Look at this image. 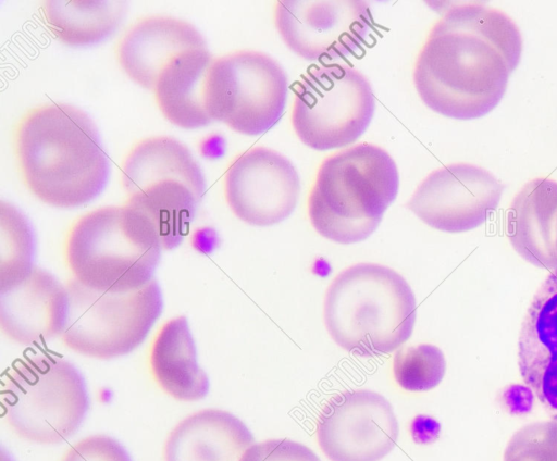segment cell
Wrapping results in <instances>:
<instances>
[{"label": "cell", "instance_id": "cell-1", "mask_svg": "<svg viewBox=\"0 0 557 461\" xmlns=\"http://www.w3.org/2000/svg\"><path fill=\"white\" fill-rule=\"evenodd\" d=\"M433 26L413 72L422 101L456 120L490 113L506 92L522 53L511 17L484 3H449Z\"/></svg>", "mask_w": 557, "mask_h": 461}, {"label": "cell", "instance_id": "cell-2", "mask_svg": "<svg viewBox=\"0 0 557 461\" xmlns=\"http://www.w3.org/2000/svg\"><path fill=\"white\" fill-rule=\"evenodd\" d=\"M22 171L42 202L73 209L107 187L110 162L94 120L82 109L53 103L29 114L17 137Z\"/></svg>", "mask_w": 557, "mask_h": 461}, {"label": "cell", "instance_id": "cell-3", "mask_svg": "<svg viewBox=\"0 0 557 461\" xmlns=\"http://www.w3.org/2000/svg\"><path fill=\"white\" fill-rule=\"evenodd\" d=\"M414 295L407 281L377 263L351 265L332 281L323 304L324 324L342 349L369 358L391 353L411 336Z\"/></svg>", "mask_w": 557, "mask_h": 461}, {"label": "cell", "instance_id": "cell-4", "mask_svg": "<svg viewBox=\"0 0 557 461\" xmlns=\"http://www.w3.org/2000/svg\"><path fill=\"white\" fill-rule=\"evenodd\" d=\"M399 175L395 161L368 142L323 161L308 200L309 219L324 238L338 244L367 239L395 200Z\"/></svg>", "mask_w": 557, "mask_h": 461}, {"label": "cell", "instance_id": "cell-5", "mask_svg": "<svg viewBox=\"0 0 557 461\" xmlns=\"http://www.w3.org/2000/svg\"><path fill=\"white\" fill-rule=\"evenodd\" d=\"M162 245L152 223L129 207H104L73 227L66 257L73 278L111 294L134 291L152 282Z\"/></svg>", "mask_w": 557, "mask_h": 461}, {"label": "cell", "instance_id": "cell-6", "mask_svg": "<svg viewBox=\"0 0 557 461\" xmlns=\"http://www.w3.org/2000/svg\"><path fill=\"white\" fill-rule=\"evenodd\" d=\"M122 184L127 204L152 223L162 248H177L206 192L203 173L189 149L166 136L139 142L124 162Z\"/></svg>", "mask_w": 557, "mask_h": 461}, {"label": "cell", "instance_id": "cell-7", "mask_svg": "<svg viewBox=\"0 0 557 461\" xmlns=\"http://www.w3.org/2000/svg\"><path fill=\"white\" fill-rule=\"evenodd\" d=\"M1 396L12 429L40 445H57L71 437L90 406L82 372L69 360L47 353L17 363Z\"/></svg>", "mask_w": 557, "mask_h": 461}, {"label": "cell", "instance_id": "cell-8", "mask_svg": "<svg viewBox=\"0 0 557 461\" xmlns=\"http://www.w3.org/2000/svg\"><path fill=\"white\" fill-rule=\"evenodd\" d=\"M69 315L62 334L73 351L101 360L131 353L145 340L163 309L157 281L134 291L111 294L72 278Z\"/></svg>", "mask_w": 557, "mask_h": 461}, {"label": "cell", "instance_id": "cell-9", "mask_svg": "<svg viewBox=\"0 0 557 461\" xmlns=\"http://www.w3.org/2000/svg\"><path fill=\"white\" fill-rule=\"evenodd\" d=\"M375 108L368 78L344 64L310 70L298 84L292 115L298 138L314 150L341 148L368 128Z\"/></svg>", "mask_w": 557, "mask_h": 461}, {"label": "cell", "instance_id": "cell-10", "mask_svg": "<svg viewBox=\"0 0 557 461\" xmlns=\"http://www.w3.org/2000/svg\"><path fill=\"white\" fill-rule=\"evenodd\" d=\"M287 76L271 57L239 51L213 60L206 78L205 107L211 121L244 135H260L282 117Z\"/></svg>", "mask_w": 557, "mask_h": 461}, {"label": "cell", "instance_id": "cell-11", "mask_svg": "<svg viewBox=\"0 0 557 461\" xmlns=\"http://www.w3.org/2000/svg\"><path fill=\"white\" fill-rule=\"evenodd\" d=\"M398 422L391 402L369 389L333 396L317 423V438L331 461H379L397 443Z\"/></svg>", "mask_w": 557, "mask_h": 461}, {"label": "cell", "instance_id": "cell-12", "mask_svg": "<svg viewBox=\"0 0 557 461\" xmlns=\"http://www.w3.org/2000/svg\"><path fill=\"white\" fill-rule=\"evenodd\" d=\"M275 26L285 45L311 61H331L356 52L372 26L366 1H280Z\"/></svg>", "mask_w": 557, "mask_h": 461}, {"label": "cell", "instance_id": "cell-13", "mask_svg": "<svg viewBox=\"0 0 557 461\" xmlns=\"http://www.w3.org/2000/svg\"><path fill=\"white\" fill-rule=\"evenodd\" d=\"M504 184L490 171L454 163L430 173L406 203L426 225L447 233L481 226L497 209Z\"/></svg>", "mask_w": 557, "mask_h": 461}, {"label": "cell", "instance_id": "cell-14", "mask_svg": "<svg viewBox=\"0 0 557 461\" xmlns=\"http://www.w3.org/2000/svg\"><path fill=\"white\" fill-rule=\"evenodd\" d=\"M300 194L299 175L280 152L257 147L230 165L225 197L233 213L253 226H271L287 219Z\"/></svg>", "mask_w": 557, "mask_h": 461}, {"label": "cell", "instance_id": "cell-15", "mask_svg": "<svg viewBox=\"0 0 557 461\" xmlns=\"http://www.w3.org/2000/svg\"><path fill=\"white\" fill-rule=\"evenodd\" d=\"M518 366L524 384L557 421V270L542 282L523 316Z\"/></svg>", "mask_w": 557, "mask_h": 461}, {"label": "cell", "instance_id": "cell-16", "mask_svg": "<svg viewBox=\"0 0 557 461\" xmlns=\"http://www.w3.org/2000/svg\"><path fill=\"white\" fill-rule=\"evenodd\" d=\"M69 306L66 286L49 271L35 267L22 283L0 291V325L13 341L39 345L62 336Z\"/></svg>", "mask_w": 557, "mask_h": 461}, {"label": "cell", "instance_id": "cell-17", "mask_svg": "<svg viewBox=\"0 0 557 461\" xmlns=\"http://www.w3.org/2000/svg\"><path fill=\"white\" fill-rule=\"evenodd\" d=\"M199 48H207V43L191 24L157 16L140 21L125 35L119 59L131 79L146 89H154L160 73L174 58Z\"/></svg>", "mask_w": 557, "mask_h": 461}, {"label": "cell", "instance_id": "cell-18", "mask_svg": "<svg viewBox=\"0 0 557 461\" xmlns=\"http://www.w3.org/2000/svg\"><path fill=\"white\" fill-rule=\"evenodd\" d=\"M557 180H529L513 197L507 214V236L515 251L527 262L557 270Z\"/></svg>", "mask_w": 557, "mask_h": 461}, {"label": "cell", "instance_id": "cell-19", "mask_svg": "<svg viewBox=\"0 0 557 461\" xmlns=\"http://www.w3.org/2000/svg\"><path fill=\"white\" fill-rule=\"evenodd\" d=\"M253 436L234 414L205 409L183 419L169 434L164 461H240Z\"/></svg>", "mask_w": 557, "mask_h": 461}, {"label": "cell", "instance_id": "cell-20", "mask_svg": "<svg viewBox=\"0 0 557 461\" xmlns=\"http://www.w3.org/2000/svg\"><path fill=\"white\" fill-rule=\"evenodd\" d=\"M151 370L161 388L181 401H197L210 389L207 373L197 361L196 344L185 316L166 322L150 354Z\"/></svg>", "mask_w": 557, "mask_h": 461}, {"label": "cell", "instance_id": "cell-21", "mask_svg": "<svg viewBox=\"0 0 557 461\" xmlns=\"http://www.w3.org/2000/svg\"><path fill=\"white\" fill-rule=\"evenodd\" d=\"M212 61L207 48L191 49L160 73L153 90L160 110L172 124L195 129L211 122L205 107V86Z\"/></svg>", "mask_w": 557, "mask_h": 461}, {"label": "cell", "instance_id": "cell-22", "mask_svg": "<svg viewBox=\"0 0 557 461\" xmlns=\"http://www.w3.org/2000/svg\"><path fill=\"white\" fill-rule=\"evenodd\" d=\"M127 12L125 1H48L46 21L70 47H90L111 37Z\"/></svg>", "mask_w": 557, "mask_h": 461}, {"label": "cell", "instance_id": "cell-23", "mask_svg": "<svg viewBox=\"0 0 557 461\" xmlns=\"http://www.w3.org/2000/svg\"><path fill=\"white\" fill-rule=\"evenodd\" d=\"M37 237L28 217L15 205L0 203V291L11 289L35 270Z\"/></svg>", "mask_w": 557, "mask_h": 461}, {"label": "cell", "instance_id": "cell-24", "mask_svg": "<svg viewBox=\"0 0 557 461\" xmlns=\"http://www.w3.org/2000/svg\"><path fill=\"white\" fill-rule=\"evenodd\" d=\"M446 361L443 351L430 344L405 347L396 351L393 373L397 384L409 391H426L443 379Z\"/></svg>", "mask_w": 557, "mask_h": 461}, {"label": "cell", "instance_id": "cell-25", "mask_svg": "<svg viewBox=\"0 0 557 461\" xmlns=\"http://www.w3.org/2000/svg\"><path fill=\"white\" fill-rule=\"evenodd\" d=\"M504 461H557V421L519 428L506 446Z\"/></svg>", "mask_w": 557, "mask_h": 461}, {"label": "cell", "instance_id": "cell-26", "mask_svg": "<svg viewBox=\"0 0 557 461\" xmlns=\"http://www.w3.org/2000/svg\"><path fill=\"white\" fill-rule=\"evenodd\" d=\"M240 461H321L307 446L287 439H267L251 445Z\"/></svg>", "mask_w": 557, "mask_h": 461}, {"label": "cell", "instance_id": "cell-27", "mask_svg": "<svg viewBox=\"0 0 557 461\" xmlns=\"http://www.w3.org/2000/svg\"><path fill=\"white\" fill-rule=\"evenodd\" d=\"M63 461H133L126 448L107 435H92L79 440Z\"/></svg>", "mask_w": 557, "mask_h": 461}, {"label": "cell", "instance_id": "cell-28", "mask_svg": "<svg viewBox=\"0 0 557 461\" xmlns=\"http://www.w3.org/2000/svg\"><path fill=\"white\" fill-rule=\"evenodd\" d=\"M533 396L528 386L512 385L505 390L504 401L511 413H524L531 410Z\"/></svg>", "mask_w": 557, "mask_h": 461}, {"label": "cell", "instance_id": "cell-29", "mask_svg": "<svg viewBox=\"0 0 557 461\" xmlns=\"http://www.w3.org/2000/svg\"><path fill=\"white\" fill-rule=\"evenodd\" d=\"M555 244H556V250H557V226H556V240H555Z\"/></svg>", "mask_w": 557, "mask_h": 461}]
</instances>
